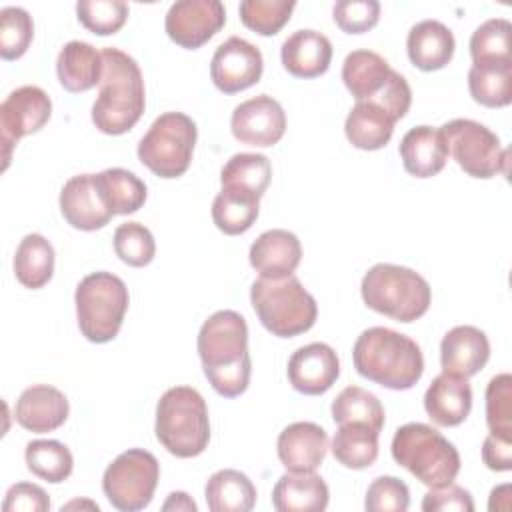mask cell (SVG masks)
Returning a JSON list of instances; mask_svg holds the SVG:
<instances>
[{"label": "cell", "mask_w": 512, "mask_h": 512, "mask_svg": "<svg viewBox=\"0 0 512 512\" xmlns=\"http://www.w3.org/2000/svg\"><path fill=\"white\" fill-rule=\"evenodd\" d=\"M454 34L440 20H422L414 24L406 38L410 62L424 72L444 68L454 56Z\"/></svg>", "instance_id": "d4e9b609"}, {"label": "cell", "mask_w": 512, "mask_h": 512, "mask_svg": "<svg viewBox=\"0 0 512 512\" xmlns=\"http://www.w3.org/2000/svg\"><path fill=\"white\" fill-rule=\"evenodd\" d=\"M468 90L474 102L486 108H504L512 102V60L472 64Z\"/></svg>", "instance_id": "836d02e7"}, {"label": "cell", "mask_w": 512, "mask_h": 512, "mask_svg": "<svg viewBox=\"0 0 512 512\" xmlns=\"http://www.w3.org/2000/svg\"><path fill=\"white\" fill-rule=\"evenodd\" d=\"M260 196L236 186H222L212 202V220L228 236L244 234L258 218Z\"/></svg>", "instance_id": "1f68e13d"}, {"label": "cell", "mask_w": 512, "mask_h": 512, "mask_svg": "<svg viewBox=\"0 0 512 512\" xmlns=\"http://www.w3.org/2000/svg\"><path fill=\"white\" fill-rule=\"evenodd\" d=\"M490 358L488 336L476 326H454L440 342L442 372L470 378L478 374Z\"/></svg>", "instance_id": "d6986e66"}, {"label": "cell", "mask_w": 512, "mask_h": 512, "mask_svg": "<svg viewBox=\"0 0 512 512\" xmlns=\"http://www.w3.org/2000/svg\"><path fill=\"white\" fill-rule=\"evenodd\" d=\"M60 212L64 220L84 232L104 228L112 214L104 206L94 186V174H78L64 182L60 190Z\"/></svg>", "instance_id": "ac0fdd59"}, {"label": "cell", "mask_w": 512, "mask_h": 512, "mask_svg": "<svg viewBox=\"0 0 512 512\" xmlns=\"http://www.w3.org/2000/svg\"><path fill=\"white\" fill-rule=\"evenodd\" d=\"M512 24L506 18H490L482 22L470 38V56L474 64L508 62Z\"/></svg>", "instance_id": "f35d334b"}, {"label": "cell", "mask_w": 512, "mask_h": 512, "mask_svg": "<svg viewBox=\"0 0 512 512\" xmlns=\"http://www.w3.org/2000/svg\"><path fill=\"white\" fill-rule=\"evenodd\" d=\"M70 414L64 392L50 384H34L26 388L16 402V422L30 432L44 434L60 428Z\"/></svg>", "instance_id": "ffe728a7"}, {"label": "cell", "mask_w": 512, "mask_h": 512, "mask_svg": "<svg viewBox=\"0 0 512 512\" xmlns=\"http://www.w3.org/2000/svg\"><path fill=\"white\" fill-rule=\"evenodd\" d=\"M330 410L336 424L358 422L370 426L376 432L384 428V408L380 400L360 386H346L334 398Z\"/></svg>", "instance_id": "8d00e7d4"}, {"label": "cell", "mask_w": 512, "mask_h": 512, "mask_svg": "<svg viewBox=\"0 0 512 512\" xmlns=\"http://www.w3.org/2000/svg\"><path fill=\"white\" fill-rule=\"evenodd\" d=\"M482 460L494 472H508L512 468V440L488 434L482 444Z\"/></svg>", "instance_id": "681fc988"}, {"label": "cell", "mask_w": 512, "mask_h": 512, "mask_svg": "<svg viewBox=\"0 0 512 512\" xmlns=\"http://www.w3.org/2000/svg\"><path fill=\"white\" fill-rule=\"evenodd\" d=\"M334 22L346 34H362L378 24L380 4L376 0H340L332 8Z\"/></svg>", "instance_id": "bcb514c9"}, {"label": "cell", "mask_w": 512, "mask_h": 512, "mask_svg": "<svg viewBox=\"0 0 512 512\" xmlns=\"http://www.w3.org/2000/svg\"><path fill=\"white\" fill-rule=\"evenodd\" d=\"M424 512H472L474 500L468 490L450 482L446 486L430 488L422 498Z\"/></svg>", "instance_id": "7dc6e473"}, {"label": "cell", "mask_w": 512, "mask_h": 512, "mask_svg": "<svg viewBox=\"0 0 512 512\" xmlns=\"http://www.w3.org/2000/svg\"><path fill=\"white\" fill-rule=\"evenodd\" d=\"M128 12L122 0H80L76 4L80 24L98 36L116 34L126 24Z\"/></svg>", "instance_id": "7bdbcfd3"}, {"label": "cell", "mask_w": 512, "mask_h": 512, "mask_svg": "<svg viewBox=\"0 0 512 512\" xmlns=\"http://www.w3.org/2000/svg\"><path fill=\"white\" fill-rule=\"evenodd\" d=\"M250 302L260 324L278 338L304 334L318 318L314 296L296 276L254 280L250 288Z\"/></svg>", "instance_id": "52a82bcc"}, {"label": "cell", "mask_w": 512, "mask_h": 512, "mask_svg": "<svg viewBox=\"0 0 512 512\" xmlns=\"http://www.w3.org/2000/svg\"><path fill=\"white\" fill-rule=\"evenodd\" d=\"M204 496L212 512H248L256 504V486L244 472L224 468L208 478Z\"/></svg>", "instance_id": "f546056e"}, {"label": "cell", "mask_w": 512, "mask_h": 512, "mask_svg": "<svg viewBox=\"0 0 512 512\" xmlns=\"http://www.w3.org/2000/svg\"><path fill=\"white\" fill-rule=\"evenodd\" d=\"M128 288L112 272H92L80 280L74 292L76 318L82 336L94 344L116 338L128 310Z\"/></svg>", "instance_id": "ba28073f"}, {"label": "cell", "mask_w": 512, "mask_h": 512, "mask_svg": "<svg viewBox=\"0 0 512 512\" xmlns=\"http://www.w3.org/2000/svg\"><path fill=\"white\" fill-rule=\"evenodd\" d=\"M158 442L178 458L202 454L210 440L208 406L202 394L190 386L168 388L156 404Z\"/></svg>", "instance_id": "277c9868"}, {"label": "cell", "mask_w": 512, "mask_h": 512, "mask_svg": "<svg viewBox=\"0 0 512 512\" xmlns=\"http://www.w3.org/2000/svg\"><path fill=\"white\" fill-rule=\"evenodd\" d=\"M34 38L32 16L20 6H6L0 10V56L16 60L24 56Z\"/></svg>", "instance_id": "60d3db41"}, {"label": "cell", "mask_w": 512, "mask_h": 512, "mask_svg": "<svg viewBox=\"0 0 512 512\" xmlns=\"http://www.w3.org/2000/svg\"><path fill=\"white\" fill-rule=\"evenodd\" d=\"M410 490L396 476H378L366 490L364 508L368 512H406Z\"/></svg>", "instance_id": "f6af8a7d"}, {"label": "cell", "mask_w": 512, "mask_h": 512, "mask_svg": "<svg viewBox=\"0 0 512 512\" xmlns=\"http://www.w3.org/2000/svg\"><path fill=\"white\" fill-rule=\"evenodd\" d=\"M394 118L374 102H356L346 116L344 132L354 148L380 150L394 134Z\"/></svg>", "instance_id": "f1b7e54d"}, {"label": "cell", "mask_w": 512, "mask_h": 512, "mask_svg": "<svg viewBox=\"0 0 512 512\" xmlns=\"http://www.w3.org/2000/svg\"><path fill=\"white\" fill-rule=\"evenodd\" d=\"M50 96L38 86H20L12 90L0 104V138L4 168L10 162L14 144L28 134L38 132L50 120Z\"/></svg>", "instance_id": "7c38bea8"}, {"label": "cell", "mask_w": 512, "mask_h": 512, "mask_svg": "<svg viewBox=\"0 0 512 512\" xmlns=\"http://www.w3.org/2000/svg\"><path fill=\"white\" fill-rule=\"evenodd\" d=\"M102 52L82 40H70L56 58V74L64 90L86 92L102 80Z\"/></svg>", "instance_id": "4316f807"}, {"label": "cell", "mask_w": 512, "mask_h": 512, "mask_svg": "<svg viewBox=\"0 0 512 512\" xmlns=\"http://www.w3.org/2000/svg\"><path fill=\"white\" fill-rule=\"evenodd\" d=\"M352 360L360 376L390 390H410L424 372L420 346L384 326H372L356 338Z\"/></svg>", "instance_id": "7a4b0ae2"}, {"label": "cell", "mask_w": 512, "mask_h": 512, "mask_svg": "<svg viewBox=\"0 0 512 512\" xmlns=\"http://www.w3.org/2000/svg\"><path fill=\"white\" fill-rule=\"evenodd\" d=\"M390 64L378 52L354 50L344 58L342 80L356 102L374 100L390 78Z\"/></svg>", "instance_id": "83f0119b"}, {"label": "cell", "mask_w": 512, "mask_h": 512, "mask_svg": "<svg viewBox=\"0 0 512 512\" xmlns=\"http://www.w3.org/2000/svg\"><path fill=\"white\" fill-rule=\"evenodd\" d=\"M392 458L428 488L446 486L460 472L456 446L422 422H408L394 432Z\"/></svg>", "instance_id": "8992f818"}, {"label": "cell", "mask_w": 512, "mask_h": 512, "mask_svg": "<svg viewBox=\"0 0 512 512\" xmlns=\"http://www.w3.org/2000/svg\"><path fill=\"white\" fill-rule=\"evenodd\" d=\"M328 434L314 422L286 426L276 442V452L288 472H316L328 452Z\"/></svg>", "instance_id": "e0dca14e"}, {"label": "cell", "mask_w": 512, "mask_h": 512, "mask_svg": "<svg viewBox=\"0 0 512 512\" xmlns=\"http://www.w3.org/2000/svg\"><path fill=\"white\" fill-rule=\"evenodd\" d=\"M198 128L184 112L160 114L138 142V160L160 178L182 176L192 162Z\"/></svg>", "instance_id": "9c48e42d"}, {"label": "cell", "mask_w": 512, "mask_h": 512, "mask_svg": "<svg viewBox=\"0 0 512 512\" xmlns=\"http://www.w3.org/2000/svg\"><path fill=\"white\" fill-rule=\"evenodd\" d=\"M378 436L380 432L372 430L366 424L346 422L338 424V430L332 438V454L334 460L344 468L362 470L376 462L378 458Z\"/></svg>", "instance_id": "d6a6232c"}, {"label": "cell", "mask_w": 512, "mask_h": 512, "mask_svg": "<svg viewBox=\"0 0 512 512\" xmlns=\"http://www.w3.org/2000/svg\"><path fill=\"white\" fill-rule=\"evenodd\" d=\"M272 178V164L264 154H234L220 170L222 186H236L262 198Z\"/></svg>", "instance_id": "74e56055"}, {"label": "cell", "mask_w": 512, "mask_h": 512, "mask_svg": "<svg viewBox=\"0 0 512 512\" xmlns=\"http://www.w3.org/2000/svg\"><path fill=\"white\" fill-rule=\"evenodd\" d=\"M338 376V354L324 342L300 346L288 360V380L296 392L306 396H320L328 392Z\"/></svg>", "instance_id": "2e32d148"}, {"label": "cell", "mask_w": 512, "mask_h": 512, "mask_svg": "<svg viewBox=\"0 0 512 512\" xmlns=\"http://www.w3.org/2000/svg\"><path fill=\"white\" fill-rule=\"evenodd\" d=\"M448 154L472 178H492L508 172V150L484 124L470 118H454L442 128Z\"/></svg>", "instance_id": "8fae6325"}, {"label": "cell", "mask_w": 512, "mask_h": 512, "mask_svg": "<svg viewBox=\"0 0 512 512\" xmlns=\"http://www.w3.org/2000/svg\"><path fill=\"white\" fill-rule=\"evenodd\" d=\"M250 264L260 278L292 276L302 260V246L296 234L272 228L262 232L250 246Z\"/></svg>", "instance_id": "44dd1931"}, {"label": "cell", "mask_w": 512, "mask_h": 512, "mask_svg": "<svg viewBox=\"0 0 512 512\" xmlns=\"http://www.w3.org/2000/svg\"><path fill=\"white\" fill-rule=\"evenodd\" d=\"M234 138L248 146H274L286 132V114L278 100L258 94L238 104L230 118Z\"/></svg>", "instance_id": "9a60e30c"}, {"label": "cell", "mask_w": 512, "mask_h": 512, "mask_svg": "<svg viewBox=\"0 0 512 512\" xmlns=\"http://www.w3.org/2000/svg\"><path fill=\"white\" fill-rule=\"evenodd\" d=\"M424 410L438 426H458L472 410V388L468 378L442 372L424 394Z\"/></svg>", "instance_id": "7402d4cb"}, {"label": "cell", "mask_w": 512, "mask_h": 512, "mask_svg": "<svg viewBox=\"0 0 512 512\" xmlns=\"http://www.w3.org/2000/svg\"><path fill=\"white\" fill-rule=\"evenodd\" d=\"M198 356L204 376L224 398H236L246 392L252 374L248 352V326L242 314L234 310L214 312L198 332Z\"/></svg>", "instance_id": "6da1fadb"}, {"label": "cell", "mask_w": 512, "mask_h": 512, "mask_svg": "<svg viewBox=\"0 0 512 512\" xmlns=\"http://www.w3.org/2000/svg\"><path fill=\"white\" fill-rule=\"evenodd\" d=\"M486 424L490 434L512 440V376H494L486 386Z\"/></svg>", "instance_id": "ee69618b"}, {"label": "cell", "mask_w": 512, "mask_h": 512, "mask_svg": "<svg viewBox=\"0 0 512 512\" xmlns=\"http://www.w3.org/2000/svg\"><path fill=\"white\" fill-rule=\"evenodd\" d=\"M364 304L398 322H414L432 302V290L424 276L398 264H374L360 284Z\"/></svg>", "instance_id": "5b68a950"}, {"label": "cell", "mask_w": 512, "mask_h": 512, "mask_svg": "<svg viewBox=\"0 0 512 512\" xmlns=\"http://www.w3.org/2000/svg\"><path fill=\"white\" fill-rule=\"evenodd\" d=\"M226 22V10L220 0H178L164 20L166 34L182 48L196 50L204 46Z\"/></svg>", "instance_id": "4fadbf2b"}, {"label": "cell", "mask_w": 512, "mask_h": 512, "mask_svg": "<svg viewBox=\"0 0 512 512\" xmlns=\"http://www.w3.org/2000/svg\"><path fill=\"white\" fill-rule=\"evenodd\" d=\"M262 70V52L240 36L224 40L210 60V78L224 94H236L254 86L262 78Z\"/></svg>", "instance_id": "5bb4252c"}, {"label": "cell", "mask_w": 512, "mask_h": 512, "mask_svg": "<svg viewBox=\"0 0 512 512\" xmlns=\"http://www.w3.org/2000/svg\"><path fill=\"white\" fill-rule=\"evenodd\" d=\"M328 500V484L316 472H286L272 490V506L278 512H322Z\"/></svg>", "instance_id": "484cf974"}, {"label": "cell", "mask_w": 512, "mask_h": 512, "mask_svg": "<svg viewBox=\"0 0 512 512\" xmlns=\"http://www.w3.org/2000/svg\"><path fill=\"white\" fill-rule=\"evenodd\" d=\"M448 144L440 128L416 126L400 140V158L404 170L416 178L436 176L448 160Z\"/></svg>", "instance_id": "cb8c5ba5"}, {"label": "cell", "mask_w": 512, "mask_h": 512, "mask_svg": "<svg viewBox=\"0 0 512 512\" xmlns=\"http://www.w3.org/2000/svg\"><path fill=\"white\" fill-rule=\"evenodd\" d=\"M162 510H186L196 512V502L186 492H172L168 494V500L162 504Z\"/></svg>", "instance_id": "f907efd6"}, {"label": "cell", "mask_w": 512, "mask_h": 512, "mask_svg": "<svg viewBox=\"0 0 512 512\" xmlns=\"http://www.w3.org/2000/svg\"><path fill=\"white\" fill-rule=\"evenodd\" d=\"M158 480L160 464L156 456L144 448H130L108 464L102 490L116 510L136 512L152 502Z\"/></svg>", "instance_id": "30bf717a"}, {"label": "cell", "mask_w": 512, "mask_h": 512, "mask_svg": "<svg viewBox=\"0 0 512 512\" xmlns=\"http://www.w3.org/2000/svg\"><path fill=\"white\" fill-rule=\"evenodd\" d=\"M4 512H46L50 510V498L38 484L18 482L12 484L6 492Z\"/></svg>", "instance_id": "c3c4849f"}, {"label": "cell", "mask_w": 512, "mask_h": 512, "mask_svg": "<svg viewBox=\"0 0 512 512\" xmlns=\"http://www.w3.org/2000/svg\"><path fill=\"white\" fill-rule=\"evenodd\" d=\"M16 280L32 290L46 286L54 274V248L42 234H26L14 254Z\"/></svg>", "instance_id": "e575fe53"}, {"label": "cell", "mask_w": 512, "mask_h": 512, "mask_svg": "<svg viewBox=\"0 0 512 512\" xmlns=\"http://www.w3.org/2000/svg\"><path fill=\"white\" fill-rule=\"evenodd\" d=\"M94 186L112 216L132 214L146 202V184L124 168H106L94 174Z\"/></svg>", "instance_id": "4dcf8cb0"}, {"label": "cell", "mask_w": 512, "mask_h": 512, "mask_svg": "<svg viewBox=\"0 0 512 512\" xmlns=\"http://www.w3.org/2000/svg\"><path fill=\"white\" fill-rule=\"evenodd\" d=\"M296 2L292 0H244L240 2V20L260 36L278 34L290 20Z\"/></svg>", "instance_id": "ab89813d"}, {"label": "cell", "mask_w": 512, "mask_h": 512, "mask_svg": "<svg viewBox=\"0 0 512 512\" xmlns=\"http://www.w3.org/2000/svg\"><path fill=\"white\" fill-rule=\"evenodd\" d=\"M26 466L28 470L50 482V484H60L64 482L74 468V458L72 452L68 450L66 444L58 440H32L26 444Z\"/></svg>", "instance_id": "d590c367"}, {"label": "cell", "mask_w": 512, "mask_h": 512, "mask_svg": "<svg viewBox=\"0 0 512 512\" xmlns=\"http://www.w3.org/2000/svg\"><path fill=\"white\" fill-rule=\"evenodd\" d=\"M114 252L124 264L142 268L154 260L156 242L144 224L124 222L114 230Z\"/></svg>", "instance_id": "b9f144b4"}, {"label": "cell", "mask_w": 512, "mask_h": 512, "mask_svg": "<svg viewBox=\"0 0 512 512\" xmlns=\"http://www.w3.org/2000/svg\"><path fill=\"white\" fill-rule=\"evenodd\" d=\"M282 66L296 78H316L330 68L332 42L318 30H296L280 48Z\"/></svg>", "instance_id": "603a6c76"}, {"label": "cell", "mask_w": 512, "mask_h": 512, "mask_svg": "<svg viewBox=\"0 0 512 512\" xmlns=\"http://www.w3.org/2000/svg\"><path fill=\"white\" fill-rule=\"evenodd\" d=\"M102 62L104 70L98 98L92 104V122L102 134L118 136L134 128L144 114V78L136 60L118 48H104Z\"/></svg>", "instance_id": "3957f363"}]
</instances>
